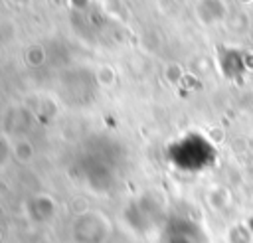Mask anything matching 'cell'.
<instances>
[{
  "label": "cell",
  "mask_w": 253,
  "mask_h": 243,
  "mask_svg": "<svg viewBox=\"0 0 253 243\" xmlns=\"http://www.w3.org/2000/svg\"><path fill=\"white\" fill-rule=\"evenodd\" d=\"M164 243H204V233L194 223L178 221L164 231Z\"/></svg>",
  "instance_id": "obj_1"
}]
</instances>
